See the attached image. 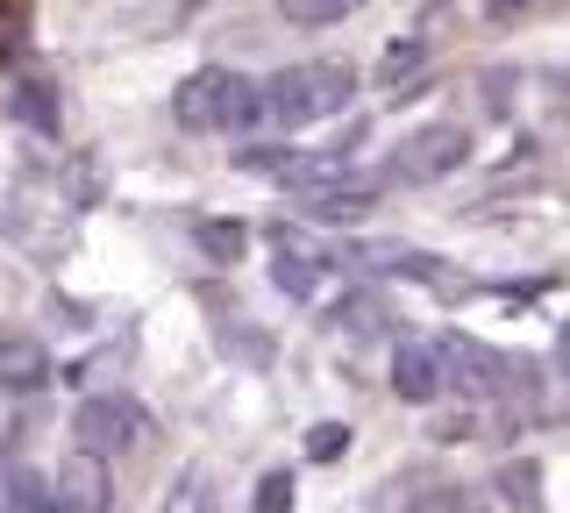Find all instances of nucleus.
<instances>
[{"label":"nucleus","instance_id":"aec40b11","mask_svg":"<svg viewBox=\"0 0 570 513\" xmlns=\"http://www.w3.org/2000/svg\"><path fill=\"white\" fill-rule=\"evenodd\" d=\"M186 8H207V0H186Z\"/></svg>","mask_w":570,"mask_h":513},{"label":"nucleus","instance_id":"412c9836","mask_svg":"<svg viewBox=\"0 0 570 513\" xmlns=\"http://www.w3.org/2000/svg\"><path fill=\"white\" fill-rule=\"evenodd\" d=\"M356 8H364V0H356Z\"/></svg>","mask_w":570,"mask_h":513},{"label":"nucleus","instance_id":"2eb2a0df","mask_svg":"<svg viewBox=\"0 0 570 513\" xmlns=\"http://www.w3.org/2000/svg\"><path fill=\"white\" fill-rule=\"evenodd\" d=\"M272 8L293 29H328V22H343V14H356V0H272Z\"/></svg>","mask_w":570,"mask_h":513},{"label":"nucleus","instance_id":"a211bd4d","mask_svg":"<svg viewBox=\"0 0 570 513\" xmlns=\"http://www.w3.org/2000/svg\"><path fill=\"white\" fill-rule=\"evenodd\" d=\"M165 513H207V485H200V471H186V477H178V485H171Z\"/></svg>","mask_w":570,"mask_h":513},{"label":"nucleus","instance_id":"1a4fd4ad","mask_svg":"<svg viewBox=\"0 0 570 513\" xmlns=\"http://www.w3.org/2000/svg\"><path fill=\"white\" fill-rule=\"evenodd\" d=\"M50 500L65 513H107V464L100 456H71V464L50 477Z\"/></svg>","mask_w":570,"mask_h":513},{"label":"nucleus","instance_id":"0eeeda50","mask_svg":"<svg viewBox=\"0 0 570 513\" xmlns=\"http://www.w3.org/2000/svg\"><path fill=\"white\" fill-rule=\"evenodd\" d=\"M321 278H328V264H321V250L278 228V250H272V286H278L285 299H314V293H321Z\"/></svg>","mask_w":570,"mask_h":513},{"label":"nucleus","instance_id":"f257e3e1","mask_svg":"<svg viewBox=\"0 0 570 513\" xmlns=\"http://www.w3.org/2000/svg\"><path fill=\"white\" fill-rule=\"evenodd\" d=\"M356 100V72L335 58H307V65H285L278 79L257 86V129H314V121L343 115Z\"/></svg>","mask_w":570,"mask_h":513},{"label":"nucleus","instance_id":"20e7f679","mask_svg":"<svg viewBox=\"0 0 570 513\" xmlns=\"http://www.w3.org/2000/svg\"><path fill=\"white\" fill-rule=\"evenodd\" d=\"M463 157H471V136L456 129V121H428V129H414L400 144V157H392V179L421 186V179H442V171H456Z\"/></svg>","mask_w":570,"mask_h":513},{"label":"nucleus","instance_id":"f3484780","mask_svg":"<svg viewBox=\"0 0 570 513\" xmlns=\"http://www.w3.org/2000/svg\"><path fill=\"white\" fill-rule=\"evenodd\" d=\"M343 450H350V428H343V421H321V428L307 435V456H314V464H335Z\"/></svg>","mask_w":570,"mask_h":513},{"label":"nucleus","instance_id":"7ed1b4c3","mask_svg":"<svg viewBox=\"0 0 570 513\" xmlns=\"http://www.w3.org/2000/svg\"><path fill=\"white\" fill-rule=\"evenodd\" d=\"M142 428H150V414H142L136 399H121V393H94V399H79V414H71V435H79V456H121V450H136Z\"/></svg>","mask_w":570,"mask_h":513},{"label":"nucleus","instance_id":"6ab92c4d","mask_svg":"<svg viewBox=\"0 0 570 513\" xmlns=\"http://www.w3.org/2000/svg\"><path fill=\"white\" fill-rule=\"evenodd\" d=\"M492 8H499V14H507V8H521V0H492Z\"/></svg>","mask_w":570,"mask_h":513},{"label":"nucleus","instance_id":"9d476101","mask_svg":"<svg viewBox=\"0 0 570 513\" xmlns=\"http://www.w3.org/2000/svg\"><path fill=\"white\" fill-rule=\"evenodd\" d=\"M8 115L22 121V129H36V136H58V86L50 79H14Z\"/></svg>","mask_w":570,"mask_h":513},{"label":"nucleus","instance_id":"f8f14e48","mask_svg":"<svg viewBox=\"0 0 570 513\" xmlns=\"http://www.w3.org/2000/svg\"><path fill=\"white\" fill-rule=\"evenodd\" d=\"M492 485H499V500H507L513 513H542V492H534V485H542V471H534L528 456H521V464H499Z\"/></svg>","mask_w":570,"mask_h":513},{"label":"nucleus","instance_id":"ddd939ff","mask_svg":"<svg viewBox=\"0 0 570 513\" xmlns=\"http://www.w3.org/2000/svg\"><path fill=\"white\" fill-rule=\"evenodd\" d=\"M193 243H200V250H207V264H236L243 257V243H249V228L243 221H193Z\"/></svg>","mask_w":570,"mask_h":513},{"label":"nucleus","instance_id":"423d86ee","mask_svg":"<svg viewBox=\"0 0 570 513\" xmlns=\"http://www.w3.org/2000/svg\"><path fill=\"white\" fill-rule=\"evenodd\" d=\"M442 357H435V343H400L392 349V393H400L406 406H435L442 399Z\"/></svg>","mask_w":570,"mask_h":513},{"label":"nucleus","instance_id":"dca6fc26","mask_svg":"<svg viewBox=\"0 0 570 513\" xmlns=\"http://www.w3.org/2000/svg\"><path fill=\"white\" fill-rule=\"evenodd\" d=\"M249 513H293V471H264L257 477V500Z\"/></svg>","mask_w":570,"mask_h":513},{"label":"nucleus","instance_id":"4468645a","mask_svg":"<svg viewBox=\"0 0 570 513\" xmlns=\"http://www.w3.org/2000/svg\"><path fill=\"white\" fill-rule=\"evenodd\" d=\"M421 65H428V43H414V37L392 43L385 50V86L392 93H421Z\"/></svg>","mask_w":570,"mask_h":513},{"label":"nucleus","instance_id":"39448f33","mask_svg":"<svg viewBox=\"0 0 570 513\" xmlns=\"http://www.w3.org/2000/svg\"><path fill=\"white\" fill-rule=\"evenodd\" d=\"M435 357H442V378H456L463 393H499V385H507V357H492V349L471 343V335L435 343Z\"/></svg>","mask_w":570,"mask_h":513},{"label":"nucleus","instance_id":"9b49d317","mask_svg":"<svg viewBox=\"0 0 570 513\" xmlns=\"http://www.w3.org/2000/svg\"><path fill=\"white\" fill-rule=\"evenodd\" d=\"M0 500H8V513H65L58 500H50V477L43 471H8V485H0Z\"/></svg>","mask_w":570,"mask_h":513},{"label":"nucleus","instance_id":"f03ea898","mask_svg":"<svg viewBox=\"0 0 570 513\" xmlns=\"http://www.w3.org/2000/svg\"><path fill=\"white\" fill-rule=\"evenodd\" d=\"M171 115L193 136H243V129H257V79L228 72V65H200L171 93Z\"/></svg>","mask_w":570,"mask_h":513},{"label":"nucleus","instance_id":"6e6552de","mask_svg":"<svg viewBox=\"0 0 570 513\" xmlns=\"http://www.w3.org/2000/svg\"><path fill=\"white\" fill-rule=\"evenodd\" d=\"M50 371L58 364H50V349L36 335H14V328L0 335V393H43Z\"/></svg>","mask_w":570,"mask_h":513}]
</instances>
